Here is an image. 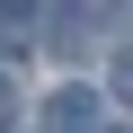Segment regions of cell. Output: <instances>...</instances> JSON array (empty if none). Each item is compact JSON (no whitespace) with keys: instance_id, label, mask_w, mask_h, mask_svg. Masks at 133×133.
Returning <instances> with one entry per match:
<instances>
[{"instance_id":"obj_2","label":"cell","mask_w":133,"mask_h":133,"mask_svg":"<svg viewBox=\"0 0 133 133\" xmlns=\"http://www.w3.org/2000/svg\"><path fill=\"white\" fill-rule=\"evenodd\" d=\"M9 124H18V89L0 80V133H9Z\"/></svg>"},{"instance_id":"obj_3","label":"cell","mask_w":133,"mask_h":133,"mask_svg":"<svg viewBox=\"0 0 133 133\" xmlns=\"http://www.w3.org/2000/svg\"><path fill=\"white\" fill-rule=\"evenodd\" d=\"M115 89H124V98H133V53H124V62H115Z\"/></svg>"},{"instance_id":"obj_1","label":"cell","mask_w":133,"mask_h":133,"mask_svg":"<svg viewBox=\"0 0 133 133\" xmlns=\"http://www.w3.org/2000/svg\"><path fill=\"white\" fill-rule=\"evenodd\" d=\"M44 133H98V98H89V89L44 98Z\"/></svg>"}]
</instances>
